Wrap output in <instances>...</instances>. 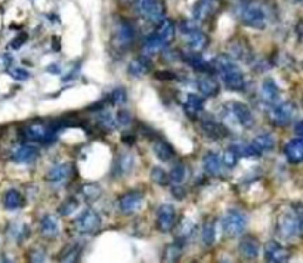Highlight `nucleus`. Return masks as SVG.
Wrapping results in <instances>:
<instances>
[{
    "label": "nucleus",
    "instance_id": "nucleus-1",
    "mask_svg": "<svg viewBox=\"0 0 303 263\" xmlns=\"http://www.w3.org/2000/svg\"><path fill=\"white\" fill-rule=\"evenodd\" d=\"M213 71L221 77L223 84L234 92H240L245 87V79L238 65L226 55H219L212 62Z\"/></svg>",
    "mask_w": 303,
    "mask_h": 263
},
{
    "label": "nucleus",
    "instance_id": "nucleus-2",
    "mask_svg": "<svg viewBox=\"0 0 303 263\" xmlns=\"http://www.w3.org/2000/svg\"><path fill=\"white\" fill-rule=\"evenodd\" d=\"M238 17L242 24L251 27V28H258L263 30L268 25L269 17L265 9V6L256 3V2H244L238 8Z\"/></svg>",
    "mask_w": 303,
    "mask_h": 263
},
{
    "label": "nucleus",
    "instance_id": "nucleus-3",
    "mask_svg": "<svg viewBox=\"0 0 303 263\" xmlns=\"http://www.w3.org/2000/svg\"><path fill=\"white\" fill-rule=\"evenodd\" d=\"M277 229H278V234L285 240H290L296 235H300V232H302L300 210H291V212L281 215L278 219Z\"/></svg>",
    "mask_w": 303,
    "mask_h": 263
},
{
    "label": "nucleus",
    "instance_id": "nucleus-4",
    "mask_svg": "<svg viewBox=\"0 0 303 263\" xmlns=\"http://www.w3.org/2000/svg\"><path fill=\"white\" fill-rule=\"evenodd\" d=\"M222 229L228 237H238L245 231L247 216L240 210H229L221 221Z\"/></svg>",
    "mask_w": 303,
    "mask_h": 263
},
{
    "label": "nucleus",
    "instance_id": "nucleus-5",
    "mask_svg": "<svg viewBox=\"0 0 303 263\" xmlns=\"http://www.w3.org/2000/svg\"><path fill=\"white\" fill-rule=\"evenodd\" d=\"M135 6L138 14L151 22L159 24L164 20V5L162 0H135Z\"/></svg>",
    "mask_w": 303,
    "mask_h": 263
},
{
    "label": "nucleus",
    "instance_id": "nucleus-6",
    "mask_svg": "<svg viewBox=\"0 0 303 263\" xmlns=\"http://www.w3.org/2000/svg\"><path fill=\"white\" fill-rule=\"evenodd\" d=\"M24 136L30 141H36L40 143H52L57 139V132L50 127L46 126L43 123H33L30 126H25V129L22 130Z\"/></svg>",
    "mask_w": 303,
    "mask_h": 263
},
{
    "label": "nucleus",
    "instance_id": "nucleus-7",
    "mask_svg": "<svg viewBox=\"0 0 303 263\" xmlns=\"http://www.w3.org/2000/svg\"><path fill=\"white\" fill-rule=\"evenodd\" d=\"M296 116V105L293 102L275 103L271 113V120L277 127H285Z\"/></svg>",
    "mask_w": 303,
    "mask_h": 263
},
{
    "label": "nucleus",
    "instance_id": "nucleus-8",
    "mask_svg": "<svg viewBox=\"0 0 303 263\" xmlns=\"http://www.w3.org/2000/svg\"><path fill=\"white\" fill-rule=\"evenodd\" d=\"M226 110H228V114H229L231 117H234V120H235L238 124H241L242 127L250 129L251 126L255 124L253 114H251L250 108L247 107L245 103L234 101V102H229V103H228Z\"/></svg>",
    "mask_w": 303,
    "mask_h": 263
},
{
    "label": "nucleus",
    "instance_id": "nucleus-9",
    "mask_svg": "<svg viewBox=\"0 0 303 263\" xmlns=\"http://www.w3.org/2000/svg\"><path fill=\"white\" fill-rule=\"evenodd\" d=\"M101 219L92 208H87L76 219V228L80 234H95L99 229Z\"/></svg>",
    "mask_w": 303,
    "mask_h": 263
},
{
    "label": "nucleus",
    "instance_id": "nucleus-10",
    "mask_svg": "<svg viewBox=\"0 0 303 263\" xmlns=\"http://www.w3.org/2000/svg\"><path fill=\"white\" fill-rule=\"evenodd\" d=\"M176 222V210L172 204H162L157 210V229L160 232H170Z\"/></svg>",
    "mask_w": 303,
    "mask_h": 263
},
{
    "label": "nucleus",
    "instance_id": "nucleus-11",
    "mask_svg": "<svg viewBox=\"0 0 303 263\" xmlns=\"http://www.w3.org/2000/svg\"><path fill=\"white\" fill-rule=\"evenodd\" d=\"M114 40L116 46L120 49H127L132 46L135 40V28L130 22L127 21H120L116 25V33H114Z\"/></svg>",
    "mask_w": 303,
    "mask_h": 263
},
{
    "label": "nucleus",
    "instance_id": "nucleus-12",
    "mask_svg": "<svg viewBox=\"0 0 303 263\" xmlns=\"http://www.w3.org/2000/svg\"><path fill=\"white\" fill-rule=\"evenodd\" d=\"M259 240L253 235H244L238 244V251L240 256L244 260H255L259 256Z\"/></svg>",
    "mask_w": 303,
    "mask_h": 263
},
{
    "label": "nucleus",
    "instance_id": "nucleus-13",
    "mask_svg": "<svg viewBox=\"0 0 303 263\" xmlns=\"http://www.w3.org/2000/svg\"><path fill=\"white\" fill-rule=\"evenodd\" d=\"M142 201H143V195L138 191H132L124 194L119 200V208L123 215H132L142 205Z\"/></svg>",
    "mask_w": 303,
    "mask_h": 263
},
{
    "label": "nucleus",
    "instance_id": "nucleus-14",
    "mask_svg": "<svg viewBox=\"0 0 303 263\" xmlns=\"http://www.w3.org/2000/svg\"><path fill=\"white\" fill-rule=\"evenodd\" d=\"M39 155V149L31 145H18L11 151V159L12 162L18 164H27L33 163Z\"/></svg>",
    "mask_w": 303,
    "mask_h": 263
},
{
    "label": "nucleus",
    "instance_id": "nucleus-15",
    "mask_svg": "<svg viewBox=\"0 0 303 263\" xmlns=\"http://www.w3.org/2000/svg\"><path fill=\"white\" fill-rule=\"evenodd\" d=\"M265 256H266V260L271 263H283V262L288 260L290 251H288V248H285L280 243L269 241L265 248Z\"/></svg>",
    "mask_w": 303,
    "mask_h": 263
},
{
    "label": "nucleus",
    "instance_id": "nucleus-16",
    "mask_svg": "<svg viewBox=\"0 0 303 263\" xmlns=\"http://www.w3.org/2000/svg\"><path fill=\"white\" fill-rule=\"evenodd\" d=\"M201 129L210 139H223L225 136H228L226 127L219 124L213 117H204L201 120Z\"/></svg>",
    "mask_w": 303,
    "mask_h": 263
},
{
    "label": "nucleus",
    "instance_id": "nucleus-17",
    "mask_svg": "<svg viewBox=\"0 0 303 263\" xmlns=\"http://www.w3.org/2000/svg\"><path fill=\"white\" fill-rule=\"evenodd\" d=\"M151 67H153V61L149 60V57L142 55V57H138V58L130 61V64L127 67V73L132 77L139 79V77L146 76L151 71Z\"/></svg>",
    "mask_w": 303,
    "mask_h": 263
},
{
    "label": "nucleus",
    "instance_id": "nucleus-18",
    "mask_svg": "<svg viewBox=\"0 0 303 263\" xmlns=\"http://www.w3.org/2000/svg\"><path fill=\"white\" fill-rule=\"evenodd\" d=\"M218 8L216 0H198V2L194 5V20L195 21H206L207 18H210L215 11Z\"/></svg>",
    "mask_w": 303,
    "mask_h": 263
},
{
    "label": "nucleus",
    "instance_id": "nucleus-19",
    "mask_svg": "<svg viewBox=\"0 0 303 263\" xmlns=\"http://www.w3.org/2000/svg\"><path fill=\"white\" fill-rule=\"evenodd\" d=\"M285 157L287 160L293 164H299L303 160V139L302 138H296L287 142L285 148Z\"/></svg>",
    "mask_w": 303,
    "mask_h": 263
},
{
    "label": "nucleus",
    "instance_id": "nucleus-20",
    "mask_svg": "<svg viewBox=\"0 0 303 263\" xmlns=\"http://www.w3.org/2000/svg\"><path fill=\"white\" fill-rule=\"evenodd\" d=\"M261 96L265 103L275 105L280 101V89L272 79H266L261 86Z\"/></svg>",
    "mask_w": 303,
    "mask_h": 263
},
{
    "label": "nucleus",
    "instance_id": "nucleus-21",
    "mask_svg": "<svg viewBox=\"0 0 303 263\" xmlns=\"http://www.w3.org/2000/svg\"><path fill=\"white\" fill-rule=\"evenodd\" d=\"M40 231L41 235L46 238H57L60 234V225L54 215H46L40 221Z\"/></svg>",
    "mask_w": 303,
    "mask_h": 263
},
{
    "label": "nucleus",
    "instance_id": "nucleus-22",
    "mask_svg": "<svg viewBox=\"0 0 303 263\" xmlns=\"http://www.w3.org/2000/svg\"><path fill=\"white\" fill-rule=\"evenodd\" d=\"M133 164H135L133 155L129 154V152H124V154H121V155L119 157V159L116 160L114 167H113V175H116V176H124V175H129L130 170L133 169Z\"/></svg>",
    "mask_w": 303,
    "mask_h": 263
},
{
    "label": "nucleus",
    "instance_id": "nucleus-23",
    "mask_svg": "<svg viewBox=\"0 0 303 263\" xmlns=\"http://www.w3.org/2000/svg\"><path fill=\"white\" fill-rule=\"evenodd\" d=\"M71 164L68 163H62V164H57L50 169L46 175V181L52 182V183H60L62 181H65L70 175H71Z\"/></svg>",
    "mask_w": 303,
    "mask_h": 263
},
{
    "label": "nucleus",
    "instance_id": "nucleus-24",
    "mask_svg": "<svg viewBox=\"0 0 303 263\" xmlns=\"http://www.w3.org/2000/svg\"><path fill=\"white\" fill-rule=\"evenodd\" d=\"M204 110V99L197 93H188L185 99V111L189 117L198 116Z\"/></svg>",
    "mask_w": 303,
    "mask_h": 263
},
{
    "label": "nucleus",
    "instance_id": "nucleus-25",
    "mask_svg": "<svg viewBox=\"0 0 303 263\" xmlns=\"http://www.w3.org/2000/svg\"><path fill=\"white\" fill-rule=\"evenodd\" d=\"M183 60L197 71L200 73H213V67L212 64H209L203 57H201L198 52H191V54H186L183 57Z\"/></svg>",
    "mask_w": 303,
    "mask_h": 263
},
{
    "label": "nucleus",
    "instance_id": "nucleus-26",
    "mask_svg": "<svg viewBox=\"0 0 303 263\" xmlns=\"http://www.w3.org/2000/svg\"><path fill=\"white\" fill-rule=\"evenodd\" d=\"M166 46H167V43H166L160 36H157L156 33L149 34V36L143 40V52H145V55L157 54V52L163 50Z\"/></svg>",
    "mask_w": 303,
    "mask_h": 263
},
{
    "label": "nucleus",
    "instance_id": "nucleus-27",
    "mask_svg": "<svg viewBox=\"0 0 303 263\" xmlns=\"http://www.w3.org/2000/svg\"><path fill=\"white\" fill-rule=\"evenodd\" d=\"M153 151H154V154H156L157 159H159L160 162H164V163L170 162V160L173 159V155H175V149L172 148V145L167 143V142L163 141V139H159V141L154 142V145H153Z\"/></svg>",
    "mask_w": 303,
    "mask_h": 263
},
{
    "label": "nucleus",
    "instance_id": "nucleus-28",
    "mask_svg": "<svg viewBox=\"0 0 303 263\" xmlns=\"http://www.w3.org/2000/svg\"><path fill=\"white\" fill-rule=\"evenodd\" d=\"M186 37H188V46L192 52H198L200 54L201 50H204L209 46V37L204 33H201L200 30L191 33Z\"/></svg>",
    "mask_w": 303,
    "mask_h": 263
},
{
    "label": "nucleus",
    "instance_id": "nucleus-29",
    "mask_svg": "<svg viewBox=\"0 0 303 263\" xmlns=\"http://www.w3.org/2000/svg\"><path fill=\"white\" fill-rule=\"evenodd\" d=\"M197 89L203 93L206 98H213L219 93V84L216 80L210 77H203L197 80Z\"/></svg>",
    "mask_w": 303,
    "mask_h": 263
},
{
    "label": "nucleus",
    "instance_id": "nucleus-30",
    "mask_svg": "<svg viewBox=\"0 0 303 263\" xmlns=\"http://www.w3.org/2000/svg\"><path fill=\"white\" fill-rule=\"evenodd\" d=\"M251 145H253V148L261 154L265 151H272L275 146V139L271 133H261L253 139Z\"/></svg>",
    "mask_w": 303,
    "mask_h": 263
},
{
    "label": "nucleus",
    "instance_id": "nucleus-31",
    "mask_svg": "<svg viewBox=\"0 0 303 263\" xmlns=\"http://www.w3.org/2000/svg\"><path fill=\"white\" fill-rule=\"evenodd\" d=\"M157 25H159V27H157V30H156V34L160 36L167 44H170V41L175 39V24H173V21L164 18V20L160 21Z\"/></svg>",
    "mask_w": 303,
    "mask_h": 263
},
{
    "label": "nucleus",
    "instance_id": "nucleus-32",
    "mask_svg": "<svg viewBox=\"0 0 303 263\" xmlns=\"http://www.w3.org/2000/svg\"><path fill=\"white\" fill-rule=\"evenodd\" d=\"M221 164H222V162L219 159V155L215 152H207L203 157V166H204L206 173H209V175H218L221 170Z\"/></svg>",
    "mask_w": 303,
    "mask_h": 263
},
{
    "label": "nucleus",
    "instance_id": "nucleus-33",
    "mask_svg": "<svg viewBox=\"0 0 303 263\" xmlns=\"http://www.w3.org/2000/svg\"><path fill=\"white\" fill-rule=\"evenodd\" d=\"M183 243L182 240H179V243H172L166 247L164 250V260L166 262H176L179 260V257L182 256V251H183Z\"/></svg>",
    "mask_w": 303,
    "mask_h": 263
},
{
    "label": "nucleus",
    "instance_id": "nucleus-34",
    "mask_svg": "<svg viewBox=\"0 0 303 263\" xmlns=\"http://www.w3.org/2000/svg\"><path fill=\"white\" fill-rule=\"evenodd\" d=\"M3 202H5V207L8 210H17L18 207L22 205V195L17 189H9L5 194Z\"/></svg>",
    "mask_w": 303,
    "mask_h": 263
},
{
    "label": "nucleus",
    "instance_id": "nucleus-35",
    "mask_svg": "<svg viewBox=\"0 0 303 263\" xmlns=\"http://www.w3.org/2000/svg\"><path fill=\"white\" fill-rule=\"evenodd\" d=\"M201 241L206 247H212L216 241V229H215V223L213 222H207L203 226V231H201Z\"/></svg>",
    "mask_w": 303,
    "mask_h": 263
},
{
    "label": "nucleus",
    "instance_id": "nucleus-36",
    "mask_svg": "<svg viewBox=\"0 0 303 263\" xmlns=\"http://www.w3.org/2000/svg\"><path fill=\"white\" fill-rule=\"evenodd\" d=\"M238 157H256L259 155V152L253 148L251 143H241V142H237V143H232L229 146Z\"/></svg>",
    "mask_w": 303,
    "mask_h": 263
},
{
    "label": "nucleus",
    "instance_id": "nucleus-37",
    "mask_svg": "<svg viewBox=\"0 0 303 263\" xmlns=\"http://www.w3.org/2000/svg\"><path fill=\"white\" fill-rule=\"evenodd\" d=\"M80 254H81V250L77 247V245H68V247H65L61 253H60V257H58V260L60 262H77L79 260V257H80Z\"/></svg>",
    "mask_w": 303,
    "mask_h": 263
},
{
    "label": "nucleus",
    "instance_id": "nucleus-38",
    "mask_svg": "<svg viewBox=\"0 0 303 263\" xmlns=\"http://www.w3.org/2000/svg\"><path fill=\"white\" fill-rule=\"evenodd\" d=\"M77 208H79V200L74 198V197H71V198L65 200V201L60 205L58 213H60L61 216H70V215H73V213L76 212Z\"/></svg>",
    "mask_w": 303,
    "mask_h": 263
},
{
    "label": "nucleus",
    "instance_id": "nucleus-39",
    "mask_svg": "<svg viewBox=\"0 0 303 263\" xmlns=\"http://www.w3.org/2000/svg\"><path fill=\"white\" fill-rule=\"evenodd\" d=\"M151 179H153V182L157 183L159 186L169 185V173H166V170L159 166L153 167V170H151Z\"/></svg>",
    "mask_w": 303,
    "mask_h": 263
},
{
    "label": "nucleus",
    "instance_id": "nucleus-40",
    "mask_svg": "<svg viewBox=\"0 0 303 263\" xmlns=\"http://www.w3.org/2000/svg\"><path fill=\"white\" fill-rule=\"evenodd\" d=\"M195 231V223L189 219H183L178 226V240L185 241Z\"/></svg>",
    "mask_w": 303,
    "mask_h": 263
},
{
    "label": "nucleus",
    "instance_id": "nucleus-41",
    "mask_svg": "<svg viewBox=\"0 0 303 263\" xmlns=\"http://www.w3.org/2000/svg\"><path fill=\"white\" fill-rule=\"evenodd\" d=\"M185 176H186V167L183 164H176L170 170L169 182H172V183H182L183 179H185Z\"/></svg>",
    "mask_w": 303,
    "mask_h": 263
},
{
    "label": "nucleus",
    "instance_id": "nucleus-42",
    "mask_svg": "<svg viewBox=\"0 0 303 263\" xmlns=\"http://www.w3.org/2000/svg\"><path fill=\"white\" fill-rule=\"evenodd\" d=\"M98 124H99V127H102V129L113 130L116 127V120L113 119V116L110 113H102V111H101L98 114Z\"/></svg>",
    "mask_w": 303,
    "mask_h": 263
},
{
    "label": "nucleus",
    "instance_id": "nucleus-43",
    "mask_svg": "<svg viewBox=\"0 0 303 263\" xmlns=\"http://www.w3.org/2000/svg\"><path fill=\"white\" fill-rule=\"evenodd\" d=\"M81 194H83V197H86L87 201H93L101 195V188L95 183H86L81 188Z\"/></svg>",
    "mask_w": 303,
    "mask_h": 263
},
{
    "label": "nucleus",
    "instance_id": "nucleus-44",
    "mask_svg": "<svg viewBox=\"0 0 303 263\" xmlns=\"http://www.w3.org/2000/svg\"><path fill=\"white\" fill-rule=\"evenodd\" d=\"M110 98H111V103H114V105H124L127 102V93L121 87L114 89Z\"/></svg>",
    "mask_w": 303,
    "mask_h": 263
},
{
    "label": "nucleus",
    "instance_id": "nucleus-45",
    "mask_svg": "<svg viewBox=\"0 0 303 263\" xmlns=\"http://www.w3.org/2000/svg\"><path fill=\"white\" fill-rule=\"evenodd\" d=\"M197 30H200V28H198V24H197L195 20L182 21V22L179 24V31H181L183 36H189L191 33H194V31H197Z\"/></svg>",
    "mask_w": 303,
    "mask_h": 263
},
{
    "label": "nucleus",
    "instance_id": "nucleus-46",
    "mask_svg": "<svg viewBox=\"0 0 303 263\" xmlns=\"http://www.w3.org/2000/svg\"><path fill=\"white\" fill-rule=\"evenodd\" d=\"M237 162H238V155L231 149V148H228L226 151H225V154H223V159H222V163L226 166V167H235L237 166Z\"/></svg>",
    "mask_w": 303,
    "mask_h": 263
},
{
    "label": "nucleus",
    "instance_id": "nucleus-47",
    "mask_svg": "<svg viewBox=\"0 0 303 263\" xmlns=\"http://www.w3.org/2000/svg\"><path fill=\"white\" fill-rule=\"evenodd\" d=\"M132 123V116L130 113L124 111V110H120L116 116V124L117 126H121V127H126Z\"/></svg>",
    "mask_w": 303,
    "mask_h": 263
},
{
    "label": "nucleus",
    "instance_id": "nucleus-48",
    "mask_svg": "<svg viewBox=\"0 0 303 263\" xmlns=\"http://www.w3.org/2000/svg\"><path fill=\"white\" fill-rule=\"evenodd\" d=\"M9 74L12 76V79H15V80H28L30 79V73L27 71V70H24V68H12V70H9Z\"/></svg>",
    "mask_w": 303,
    "mask_h": 263
},
{
    "label": "nucleus",
    "instance_id": "nucleus-49",
    "mask_svg": "<svg viewBox=\"0 0 303 263\" xmlns=\"http://www.w3.org/2000/svg\"><path fill=\"white\" fill-rule=\"evenodd\" d=\"M172 195L176 198V200H183V198H186V195H188V191L182 186V185H179V183H175V186L172 188Z\"/></svg>",
    "mask_w": 303,
    "mask_h": 263
},
{
    "label": "nucleus",
    "instance_id": "nucleus-50",
    "mask_svg": "<svg viewBox=\"0 0 303 263\" xmlns=\"http://www.w3.org/2000/svg\"><path fill=\"white\" fill-rule=\"evenodd\" d=\"M154 79H157V80H175L176 74L173 71H169V70H160V71L154 73Z\"/></svg>",
    "mask_w": 303,
    "mask_h": 263
},
{
    "label": "nucleus",
    "instance_id": "nucleus-51",
    "mask_svg": "<svg viewBox=\"0 0 303 263\" xmlns=\"http://www.w3.org/2000/svg\"><path fill=\"white\" fill-rule=\"evenodd\" d=\"M30 260L31 262H44L46 260V253L43 248H34L30 251Z\"/></svg>",
    "mask_w": 303,
    "mask_h": 263
},
{
    "label": "nucleus",
    "instance_id": "nucleus-52",
    "mask_svg": "<svg viewBox=\"0 0 303 263\" xmlns=\"http://www.w3.org/2000/svg\"><path fill=\"white\" fill-rule=\"evenodd\" d=\"M27 39H28V36H27L25 33H21V36H18V37H15V39L12 40L11 47H12V49H20V47L27 41Z\"/></svg>",
    "mask_w": 303,
    "mask_h": 263
},
{
    "label": "nucleus",
    "instance_id": "nucleus-53",
    "mask_svg": "<svg viewBox=\"0 0 303 263\" xmlns=\"http://www.w3.org/2000/svg\"><path fill=\"white\" fill-rule=\"evenodd\" d=\"M121 141H123V143H126V145H129V146H130V145H133V143H135V141H136V139H135V136H132V135H127V136L124 135V136L121 138Z\"/></svg>",
    "mask_w": 303,
    "mask_h": 263
},
{
    "label": "nucleus",
    "instance_id": "nucleus-54",
    "mask_svg": "<svg viewBox=\"0 0 303 263\" xmlns=\"http://www.w3.org/2000/svg\"><path fill=\"white\" fill-rule=\"evenodd\" d=\"M52 41H54L52 47H54L55 50H60V39H58V37H54V39H52Z\"/></svg>",
    "mask_w": 303,
    "mask_h": 263
},
{
    "label": "nucleus",
    "instance_id": "nucleus-55",
    "mask_svg": "<svg viewBox=\"0 0 303 263\" xmlns=\"http://www.w3.org/2000/svg\"><path fill=\"white\" fill-rule=\"evenodd\" d=\"M54 67H55V68H47V71H49V73H57V74H58V73L61 71V68H60L58 65H54Z\"/></svg>",
    "mask_w": 303,
    "mask_h": 263
},
{
    "label": "nucleus",
    "instance_id": "nucleus-56",
    "mask_svg": "<svg viewBox=\"0 0 303 263\" xmlns=\"http://www.w3.org/2000/svg\"><path fill=\"white\" fill-rule=\"evenodd\" d=\"M296 132H297V135H299V136L302 135V121H299V123H297V127H296Z\"/></svg>",
    "mask_w": 303,
    "mask_h": 263
}]
</instances>
